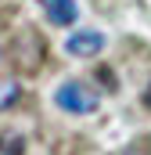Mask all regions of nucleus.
Here are the masks:
<instances>
[{"label": "nucleus", "mask_w": 151, "mask_h": 155, "mask_svg": "<svg viewBox=\"0 0 151 155\" xmlns=\"http://www.w3.org/2000/svg\"><path fill=\"white\" fill-rule=\"evenodd\" d=\"M18 101H22V83L11 79V76H0V112L4 108H14Z\"/></svg>", "instance_id": "nucleus-4"}, {"label": "nucleus", "mask_w": 151, "mask_h": 155, "mask_svg": "<svg viewBox=\"0 0 151 155\" xmlns=\"http://www.w3.org/2000/svg\"><path fill=\"white\" fill-rule=\"evenodd\" d=\"M40 7L47 11V18H50L54 25H72L76 18H79L76 0H40Z\"/></svg>", "instance_id": "nucleus-3"}, {"label": "nucleus", "mask_w": 151, "mask_h": 155, "mask_svg": "<svg viewBox=\"0 0 151 155\" xmlns=\"http://www.w3.org/2000/svg\"><path fill=\"white\" fill-rule=\"evenodd\" d=\"M144 105L151 108V83H148V90H144Z\"/></svg>", "instance_id": "nucleus-6"}, {"label": "nucleus", "mask_w": 151, "mask_h": 155, "mask_svg": "<svg viewBox=\"0 0 151 155\" xmlns=\"http://www.w3.org/2000/svg\"><path fill=\"white\" fill-rule=\"evenodd\" d=\"M101 47H104V36H101V33H94V29L72 33L69 43H65V51H69L72 58H94V54H101Z\"/></svg>", "instance_id": "nucleus-2"}, {"label": "nucleus", "mask_w": 151, "mask_h": 155, "mask_svg": "<svg viewBox=\"0 0 151 155\" xmlns=\"http://www.w3.org/2000/svg\"><path fill=\"white\" fill-rule=\"evenodd\" d=\"M112 155H151V141H133V144H126Z\"/></svg>", "instance_id": "nucleus-5"}, {"label": "nucleus", "mask_w": 151, "mask_h": 155, "mask_svg": "<svg viewBox=\"0 0 151 155\" xmlns=\"http://www.w3.org/2000/svg\"><path fill=\"white\" fill-rule=\"evenodd\" d=\"M54 101H58V108H65V112H72V116H90V112L101 105L97 90H90L83 79H69V83H61V87L54 90Z\"/></svg>", "instance_id": "nucleus-1"}]
</instances>
